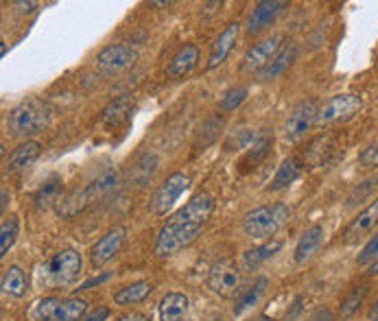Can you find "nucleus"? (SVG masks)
Segmentation results:
<instances>
[{"label":"nucleus","mask_w":378,"mask_h":321,"mask_svg":"<svg viewBox=\"0 0 378 321\" xmlns=\"http://www.w3.org/2000/svg\"><path fill=\"white\" fill-rule=\"evenodd\" d=\"M213 208H215V201L208 192H199L190 197V201H186L184 208H179L160 229L156 247H154L156 256H162V258L173 256L181 247L190 245L202 234L210 214H213Z\"/></svg>","instance_id":"1"},{"label":"nucleus","mask_w":378,"mask_h":321,"mask_svg":"<svg viewBox=\"0 0 378 321\" xmlns=\"http://www.w3.org/2000/svg\"><path fill=\"white\" fill-rule=\"evenodd\" d=\"M49 122H51V107L42 99L33 97L28 101H22L18 107H13L7 118V127H9L11 135L31 138L47 129Z\"/></svg>","instance_id":"2"},{"label":"nucleus","mask_w":378,"mask_h":321,"mask_svg":"<svg viewBox=\"0 0 378 321\" xmlns=\"http://www.w3.org/2000/svg\"><path fill=\"white\" fill-rule=\"evenodd\" d=\"M118 183H120L118 171H112V168H110V171L101 173L97 179L90 181L85 188L74 190L66 199H62L59 206H57V212L62 214V217H74L77 212L85 210L88 206H92L97 199H101L105 195H110L112 190H116Z\"/></svg>","instance_id":"3"},{"label":"nucleus","mask_w":378,"mask_h":321,"mask_svg":"<svg viewBox=\"0 0 378 321\" xmlns=\"http://www.w3.org/2000/svg\"><path fill=\"white\" fill-rule=\"evenodd\" d=\"M291 210L284 204H271V206H261L245 214L243 219V229L249 238L265 240L271 238L278 229L289 221Z\"/></svg>","instance_id":"4"},{"label":"nucleus","mask_w":378,"mask_h":321,"mask_svg":"<svg viewBox=\"0 0 378 321\" xmlns=\"http://www.w3.org/2000/svg\"><path fill=\"white\" fill-rule=\"evenodd\" d=\"M88 313V302L79 297H47L28 311L31 321H81Z\"/></svg>","instance_id":"5"},{"label":"nucleus","mask_w":378,"mask_h":321,"mask_svg":"<svg viewBox=\"0 0 378 321\" xmlns=\"http://www.w3.org/2000/svg\"><path fill=\"white\" fill-rule=\"evenodd\" d=\"M81 271V256L74 249H62L42 269V278L49 284H68Z\"/></svg>","instance_id":"6"},{"label":"nucleus","mask_w":378,"mask_h":321,"mask_svg":"<svg viewBox=\"0 0 378 321\" xmlns=\"http://www.w3.org/2000/svg\"><path fill=\"white\" fill-rule=\"evenodd\" d=\"M190 186V177L186 173H173L169 179H166L162 186L154 192V197H151L149 201V212L151 214H166L173 206L177 199L184 195Z\"/></svg>","instance_id":"7"},{"label":"nucleus","mask_w":378,"mask_h":321,"mask_svg":"<svg viewBox=\"0 0 378 321\" xmlns=\"http://www.w3.org/2000/svg\"><path fill=\"white\" fill-rule=\"evenodd\" d=\"M206 284L219 297H234L238 295L240 271L232 260H219V263H215L213 269H210Z\"/></svg>","instance_id":"8"},{"label":"nucleus","mask_w":378,"mask_h":321,"mask_svg":"<svg viewBox=\"0 0 378 321\" xmlns=\"http://www.w3.org/2000/svg\"><path fill=\"white\" fill-rule=\"evenodd\" d=\"M317 116H320V110H317L315 101L297 103L291 110L289 118H286V122H284V138L289 142H299L317 122Z\"/></svg>","instance_id":"9"},{"label":"nucleus","mask_w":378,"mask_h":321,"mask_svg":"<svg viewBox=\"0 0 378 321\" xmlns=\"http://www.w3.org/2000/svg\"><path fill=\"white\" fill-rule=\"evenodd\" d=\"M282 42H284V35L274 33V35L265 38L263 42L254 44L243 57V66H240V68H243V72H261V70H265L271 61H274V57L282 51V46H284Z\"/></svg>","instance_id":"10"},{"label":"nucleus","mask_w":378,"mask_h":321,"mask_svg":"<svg viewBox=\"0 0 378 321\" xmlns=\"http://www.w3.org/2000/svg\"><path fill=\"white\" fill-rule=\"evenodd\" d=\"M361 107H363V99L359 94H337L328 103H324V107L320 110V116H317V122L330 125V122L347 120L354 114H359Z\"/></svg>","instance_id":"11"},{"label":"nucleus","mask_w":378,"mask_h":321,"mask_svg":"<svg viewBox=\"0 0 378 321\" xmlns=\"http://www.w3.org/2000/svg\"><path fill=\"white\" fill-rule=\"evenodd\" d=\"M97 61L108 70H127L138 61V51L129 44H110L99 53Z\"/></svg>","instance_id":"12"},{"label":"nucleus","mask_w":378,"mask_h":321,"mask_svg":"<svg viewBox=\"0 0 378 321\" xmlns=\"http://www.w3.org/2000/svg\"><path fill=\"white\" fill-rule=\"evenodd\" d=\"M125 227H112L108 234L101 236L97 240V245L92 247V252H90V260H92L94 267H103L105 263H110V260L120 252V247H123L125 242Z\"/></svg>","instance_id":"13"},{"label":"nucleus","mask_w":378,"mask_h":321,"mask_svg":"<svg viewBox=\"0 0 378 321\" xmlns=\"http://www.w3.org/2000/svg\"><path fill=\"white\" fill-rule=\"evenodd\" d=\"M286 5L289 3H284V0H263V3H258L249 13L247 33L256 35V33H261V31H265L267 26H271Z\"/></svg>","instance_id":"14"},{"label":"nucleus","mask_w":378,"mask_h":321,"mask_svg":"<svg viewBox=\"0 0 378 321\" xmlns=\"http://www.w3.org/2000/svg\"><path fill=\"white\" fill-rule=\"evenodd\" d=\"M240 38V24L238 22H230L225 26L219 38L215 40L213 44V51H210V57H208V70H215L217 66H221L225 57L230 55V51L234 49V44L238 42Z\"/></svg>","instance_id":"15"},{"label":"nucleus","mask_w":378,"mask_h":321,"mask_svg":"<svg viewBox=\"0 0 378 321\" xmlns=\"http://www.w3.org/2000/svg\"><path fill=\"white\" fill-rule=\"evenodd\" d=\"M197 61H199V46L184 44L171 59L169 68H166V76H169V79H179V76L188 74L195 66H197Z\"/></svg>","instance_id":"16"},{"label":"nucleus","mask_w":378,"mask_h":321,"mask_svg":"<svg viewBox=\"0 0 378 321\" xmlns=\"http://www.w3.org/2000/svg\"><path fill=\"white\" fill-rule=\"evenodd\" d=\"M376 223H378V197L374 199V201H372L368 208H363V210L356 214V219L350 221V225L345 227L343 236H345L347 242H352V240H356V238H361L363 234H368Z\"/></svg>","instance_id":"17"},{"label":"nucleus","mask_w":378,"mask_h":321,"mask_svg":"<svg viewBox=\"0 0 378 321\" xmlns=\"http://www.w3.org/2000/svg\"><path fill=\"white\" fill-rule=\"evenodd\" d=\"M40 153H42L40 142H33V140L22 142L16 151L11 153L9 160L5 162V171L7 173H20V171H24V168H28L40 158Z\"/></svg>","instance_id":"18"},{"label":"nucleus","mask_w":378,"mask_h":321,"mask_svg":"<svg viewBox=\"0 0 378 321\" xmlns=\"http://www.w3.org/2000/svg\"><path fill=\"white\" fill-rule=\"evenodd\" d=\"M131 112H133V99L131 97H120V99L112 101L108 107H105L103 114H101V122L110 129L120 127L129 120Z\"/></svg>","instance_id":"19"},{"label":"nucleus","mask_w":378,"mask_h":321,"mask_svg":"<svg viewBox=\"0 0 378 321\" xmlns=\"http://www.w3.org/2000/svg\"><path fill=\"white\" fill-rule=\"evenodd\" d=\"M324 227L322 225H313L309 227L304 234L299 236L297 245H295V263H304V260H309L317 249L322 247L324 242Z\"/></svg>","instance_id":"20"},{"label":"nucleus","mask_w":378,"mask_h":321,"mask_svg":"<svg viewBox=\"0 0 378 321\" xmlns=\"http://www.w3.org/2000/svg\"><path fill=\"white\" fill-rule=\"evenodd\" d=\"M188 313V297L184 293H166L160 302V321H181Z\"/></svg>","instance_id":"21"},{"label":"nucleus","mask_w":378,"mask_h":321,"mask_svg":"<svg viewBox=\"0 0 378 321\" xmlns=\"http://www.w3.org/2000/svg\"><path fill=\"white\" fill-rule=\"evenodd\" d=\"M295 53H297L295 44H293V42H286V44L282 46V51L274 57V61H271V64H269L265 70H261V72H258V76H261L263 81H271V79H276V76H280L286 68H289V66L293 64Z\"/></svg>","instance_id":"22"},{"label":"nucleus","mask_w":378,"mask_h":321,"mask_svg":"<svg viewBox=\"0 0 378 321\" xmlns=\"http://www.w3.org/2000/svg\"><path fill=\"white\" fill-rule=\"evenodd\" d=\"M280 249H282V240H280V238L267 240V242L261 245V247H254V249H249V252L243 254V267H245L247 271L258 269L263 263H267L269 258H274Z\"/></svg>","instance_id":"23"},{"label":"nucleus","mask_w":378,"mask_h":321,"mask_svg":"<svg viewBox=\"0 0 378 321\" xmlns=\"http://www.w3.org/2000/svg\"><path fill=\"white\" fill-rule=\"evenodd\" d=\"M299 173H302V166H299V162L295 158L282 160V164L278 166V171H276L274 179H271V183L267 186V190L269 192H278V190H282L286 186H291V183L299 177Z\"/></svg>","instance_id":"24"},{"label":"nucleus","mask_w":378,"mask_h":321,"mask_svg":"<svg viewBox=\"0 0 378 321\" xmlns=\"http://www.w3.org/2000/svg\"><path fill=\"white\" fill-rule=\"evenodd\" d=\"M158 156L156 153H145V156H140L138 160H135L129 168V181L138 183V186H142V183H147L151 177H154V173L158 171Z\"/></svg>","instance_id":"25"},{"label":"nucleus","mask_w":378,"mask_h":321,"mask_svg":"<svg viewBox=\"0 0 378 321\" xmlns=\"http://www.w3.org/2000/svg\"><path fill=\"white\" fill-rule=\"evenodd\" d=\"M265 288H267V278H258V280H256V284L245 288L243 293H238V299H236V306H234V315L240 317V315H245L247 311H252L254 306L261 302Z\"/></svg>","instance_id":"26"},{"label":"nucleus","mask_w":378,"mask_h":321,"mask_svg":"<svg viewBox=\"0 0 378 321\" xmlns=\"http://www.w3.org/2000/svg\"><path fill=\"white\" fill-rule=\"evenodd\" d=\"M28 288V282H26V273L20 269V267H9L3 275V293L11 295V297H22Z\"/></svg>","instance_id":"27"},{"label":"nucleus","mask_w":378,"mask_h":321,"mask_svg":"<svg viewBox=\"0 0 378 321\" xmlns=\"http://www.w3.org/2000/svg\"><path fill=\"white\" fill-rule=\"evenodd\" d=\"M151 290H154V284H149V282H133L125 288H120L116 290V295H114V302L120 304V306H129V304H138L142 302L145 297L151 295Z\"/></svg>","instance_id":"28"},{"label":"nucleus","mask_w":378,"mask_h":321,"mask_svg":"<svg viewBox=\"0 0 378 321\" xmlns=\"http://www.w3.org/2000/svg\"><path fill=\"white\" fill-rule=\"evenodd\" d=\"M62 188H64L62 177H51V179H47L40 186V190L35 192V206L38 208H49L55 201H62V199H59V195H62Z\"/></svg>","instance_id":"29"},{"label":"nucleus","mask_w":378,"mask_h":321,"mask_svg":"<svg viewBox=\"0 0 378 321\" xmlns=\"http://www.w3.org/2000/svg\"><path fill=\"white\" fill-rule=\"evenodd\" d=\"M269 149H271V138L269 135H265V133H261L256 140L249 145V149H247V156L243 158V166H256L258 162H263L265 158H267V153H269Z\"/></svg>","instance_id":"30"},{"label":"nucleus","mask_w":378,"mask_h":321,"mask_svg":"<svg viewBox=\"0 0 378 321\" xmlns=\"http://www.w3.org/2000/svg\"><path fill=\"white\" fill-rule=\"evenodd\" d=\"M18 232H20V225L16 219H9L3 223V227H0V256L9 254V249L13 247V242L18 238Z\"/></svg>","instance_id":"31"},{"label":"nucleus","mask_w":378,"mask_h":321,"mask_svg":"<svg viewBox=\"0 0 378 321\" xmlns=\"http://www.w3.org/2000/svg\"><path fill=\"white\" fill-rule=\"evenodd\" d=\"M365 295H368V286H354V288L350 290V295H347V297L343 299V304H341V315H343V317L354 315L356 308L363 304V299H365Z\"/></svg>","instance_id":"32"},{"label":"nucleus","mask_w":378,"mask_h":321,"mask_svg":"<svg viewBox=\"0 0 378 321\" xmlns=\"http://www.w3.org/2000/svg\"><path fill=\"white\" fill-rule=\"evenodd\" d=\"M247 99V88H232V90H228L223 94V99H221V103H219V107L223 112H232V110H236V107L243 103Z\"/></svg>","instance_id":"33"},{"label":"nucleus","mask_w":378,"mask_h":321,"mask_svg":"<svg viewBox=\"0 0 378 321\" xmlns=\"http://www.w3.org/2000/svg\"><path fill=\"white\" fill-rule=\"evenodd\" d=\"M374 260H378V232L368 240L365 247H363V252L359 256V265H370Z\"/></svg>","instance_id":"34"},{"label":"nucleus","mask_w":378,"mask_h":321,"mask_svg":"<svg viewBox=\"0 0 378 321\" xmlns=\"http://www.w3.org/2000/svg\"><path fill=\"white\" fill-rule=\"evenodd\" d=\"M378 179H370V181H365V183H361V190L356 188L350 197H347V206H352V204H356V201H363L365 199V195L374 188V183H376Z\"/></svg>","instance_id":"35"},{"label":"nucleus","mask_w":378,"mask_h":321,"mask_svg":"<svg viewBox=\"0 0 378 321\" xmlns=\"http://www.w3.org/2000/svg\"><path fill=\"white\" fill-rule=\"evenodd\" d=\"M361 166H363V168H378V145L363 151V156H361Z\"/></svg>","instance_id":"36"},{"label":"nucleus","mask_w":378,"mask_h":321,"mask_svg":"<svg viewBox=\"0 0 378 321\" xmlns=\"http://www.w3.org/2000/svg\"><path fill=\"white\" fill-rule=\"evenodd\" d=\"M110 317V311L105 308V306H101V308H97L94 313H90V315H85L81 321H105Z\"/></svg>","instance_id":"37"},{"label":"nucleus","mask_w":378,"mask_h":321,"mask_svg":"<svg viewBox=\"0 0 378 321\" xmlns=\"http://www.w3.org/2000/svg\"><path fill=\"white\" fill-rule=\"evenodd\" d=\"M311 321H335V315H332L330 311H320Z\"/></svg>","instance_id":"38"},{"label":"nucleus","mask_w":378,"mask_h":321,"mask_svg":"<svg viewBox=\"0 0 378 321\" xmlns=\"http://www.w3.org/2000/svg\"><path fill=\"white\" fill-rule=\"evenodd\" d=\"M118 321H151L149 317L140 315V313H131V315H125V317H120Z\"/></svg>","instance_id":"39"},{"label":"nucleus","mask_w":378,"mask_h":321,"mask_svg":"<svg viewBox=\"0 0 378 321\" xmlns=\"http://www.w3.org/2000/svg\"><path fill=\"white\" fill-rule=\"evenodd\" d=\"M370 321H378V299L374 302V306L370 308Z\"/></svg>","instance_id":"40"},{"label":"nucleus","mask_w":378,"mask_h":321,"mask_svg":"<svg viewBox=\"0 0 378 321\" xmlns=\"http://www.w3.org/2000/svg\"><path fill=\"white\" fill-rule=\"evenodd\" d=\"M370 275H376L378 273V260H374V263L370 265V271H368Z\"/></svg>","instance_id":"41"},{"label":"nucleus","mask_w":378,"mask_h":321,"mask_svg":"<svg viewBox=\"0 0 378 321\" xmlns=\"http://www.w3.org/2000/svg\"><path fill=\"white\" fill-rule=\"evenodd\" d=\"M7 210V190H3V212Z\"/></svg>","instance_id":"42"},{"label":"nucleus","mask_w":378,"mask_h":321,"mask_svg":"<svg viewBox=\"0 0 378 321\" xmlns=\"http://www.w3.org/2000/svg\"><path fill=\"white\" fill-rule=\"evenodd\" d=\"M261 321H267V319H261Z\"/></svg>","instance_id":"43"},{"label":"nucleus","mask_w":378,"mask_h":321,"mask_svg":"<svg viewBox=\"0 0 378 321\" xmlns=\"http://www.w3.org/2000/svg\"><path fill=\"white\" fill-rule=\"evenodd\" d=\"M219 321H221V319H219Z\"/></svg>","instance_id":"44"}]
</instances>
